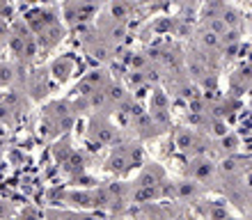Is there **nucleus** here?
Wrapping results in <instances>:
<instances>
[{"label": "nucleus", "instance_id": "7ed1b4c3", "mask_svg": "<svg viewBox=\"0 0 252 220\" xmlns=\"http://www.w3.org/2000/svg\"><path fill=\"white\" fill-rule=\"evenodd\" d=\"M108 85V76L106 71H92L87 78H83L78 83V87H76V92L80 94H94V92H99V90H103V87Z\"/></svg>", "mask_w": 252, "mask_h": 220}, {"label": "nucleus", "instance_id": "f257e3e1", "mask_svg": "<svg viewBox=\"0 0 252 220\" xmlns=\"http://www.w3.org/2000/svg\"><path fill=\"white\" fill-rule=\"evenodd\" d=\"M96 14V7L87 5L85 0H69L66 2V21L76 26V23H85Z\"/></svg>", "mask_w": 252, "mask_h": 220}, {"label": "nucleus", "instance_id": "20e7f679", "mask_svg": "<svg viewBox=\"0 0 252 220\" xmlns=\"http://www.w3.org/2000/svg\"><path fill=\"white\" fill-rule=\"evenodd\" d=\"M131 14H133L131 0H113V2H110V21H115V23H122V26H124L126 21L131 19Z\"/></svg>", "mask_w": 252, "mask_h": 220}, {"label": "nucleus", "instance_id": "f03ea898", "mask_svg": "<svg viewBox=\"0 0 252 220\" xmlns=\"http://www.w3.org/2000/svg\"><path fill=\"white\" fill-rule=\"evenodd\" d=\"M76 71V60H73L71 55H60V58H55L51 62V67H48V76L58 83H66V80L73 76Z\"/></svg>", "mask_w": 252, "mask_h": 220}, {"label": "nucleus", "instance_id": "39448f33", "mask_svg": "<svg viewBox=\"0 0 252 220\" xmlns=\"http://www.w3.org/2000/svg\"><path fill=\"white\" fill-rule=\"evenodd\" d=\"M92 135L96 138L99 142H113L115 135H117V131H115V126H110L108 122H101V120H94L92 122Z\"/></svg>", "mask_w": 252, "mask_h": 220}]
</instances>
